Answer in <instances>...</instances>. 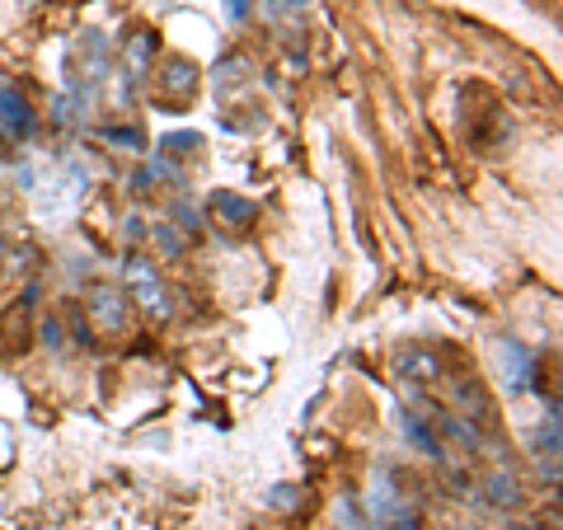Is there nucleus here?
<instances>
[{"mask_svg": "<svg viewBox=\"0 0 563 530\" xmlns=\"http://www.w3.org/2000/svg\"><path fill=\"white\" fill-rule=\"evenodd\" d=\"M122 277H128L132 300L151 314V320H169V310H174V306H169V291H165L161 273H155L146 258H128V263H122Z\"/></svg>", "mask_w": 563, "mask_h": 530, "instance_id": "f257e3e1", "label": "nucleus"}, {"mask_svg": "<svg viewBox=\"0 0 563 530\" xmlns=\"http://www.w3.org/2000/svg\"><path fill=\"white\" fill-rule=\"evenodd\" d=\"M85 314L95 320V329L122 333V329H128V314H132V300L122 296L118 287H109V281H103V287H95L90 300H85Z\"/></svg>", "mask_w": 563, "mask_h": 530, "instance_id": "f03ea898", "label": "nucleus"}, {"mask_svg": "<svg viewBox=\"0 0 563 530\" xmlns=\"http://www.w3.org/2000/svg\"><path fill=\"white\" fill-rule=\"evenodd\" d=\"M395 376L409 380V385H428L442 376V357L432 347H399L395 352Z\"/></svg>", "mask_w": 563, "mask_h": 530, "instance_id": "7ed1b4c3", "label": "nucleus"}, {"mask_svg": "<svg viewBox=\"0 0 563 530\" xmlns=\"http://www.w3.org/2000/svg\"><path fill=\"white\" fill-rule=\"evenodd\" d=\"M0 128H5L10 136H29V132H33V109H29V99L14 90L5 76H0Z\"/></svg>", "mask_w": 563, "mask_h": 530, "instance_id": "20e7f679", "label": "nucleus"}, {"mask_svg": "<svg viewBox=\"0 0 563 530\" xmlns=\"http://www.w3.org/2000/svg\"><path fill=\"white\" fill-rule=\"evenodd\" d=\"M484 498H488V507H498V511H517L526 503V493H521V479L512 470H493L484 479Z\"/></svg>", "mask_w": 563, "mask_h": 530, "instance_id": "39448f33", "label": "nucleus"}, {"mask_svg": "<svg viewBox=\"0 0 563 530\" xmlns=\"http://www.w3.org/2000/svg\"><path fill=\"white\" fill-rule=\"evenodd\" d=\"M211 207H217L221 217H225V225H244V221L254 217V207L244 202V198H235V192H217V198H211Z\"/></svg>", "mask_w": 563, "mask_h": 530, "instance_id": "423d86ee", "label": "nucleus"}, {"mask_svg": "<svg viewBox=\"0 0 563 530\" xmlns=\"http://www.w3.org/2000/svg\"><path fill=\"white\" fill-rule=\"evenodd\" d=\"M404 432H409V441H413L418 451H428V455H437V451H442V441H437V432H428V428H422V422H418L413 413L404 418Z\"/></svg>", "mask_w": 563, "mask_h": 530, "instance_id": "0eeeda50", "label": "nucleus"}, {"mask_svg": "<svg viewBox=\"0 0 563 530\" xmlns=\"http://www.w3.org/2000/svg\"><path fill=\"white\" fill-rule=\"evenodd\" d=\"M155 250L169 254V258H179V254L188 250V244H184V235L174 231V225H155Z\"/></svg>", "mask_w": 563, "mask_h": 530, "instance_id": "6e6552de", "label": "nucleus"}, {"mask_svg": "<svg viewBox=\"0 0 563 530\" xmlns=\"http://www.w3.org/2000/svg\"><path fill=\"white\" fill-rule=\"evenodd\" d=\"M43 343L52 352H66V324L57 320V314H47V320H43Z\"/></svg>", "mask_w": 563, "mask_h": 530, "instance_id": "1a4fd4ad", "label": "nucleus"}, {"mask_svg": "<svg viewBox=\"0 0 563 530\" xmlns=\"http://www.w3.org/2000/svg\"><path fill=\"white\" fill-rule=\"evenodd\" d=\"M446 432L455 437V441H465V446H479V428H474V422H465V418H446Z\"/></svg>", "mask_w": 563, "mask_h": 530, "instance_id": "9d476101", "label": "nucleus"}, {"mask_svg": "<svg viewBox=\"0 0 563 530\" xmlns=\"http://www.w3.org/2000/svg\"><path fill=\"white\" fill-rule=\"evenodd\" d=\"M70 329H76V343H80V347H90V343H95V339H90V324H85V314H80V310H70Z\"/></svg>", "mask_w": 563, "mask_h": 530, "instance_id": "9b49d317", "label": "nucleus"}, {"mask_svg": "<svg viewBox=\"0 0 563 530\" xmlns=\"http://www.w3.org/2000/svg\"><path fill=\"white\" fill-rule=\"evenodd\" d=\"M395 530H422V517L418 511H404V517L395 521Z\"/></svg>", "mask_w": 563, "mask_h": 530, "instance_id": "f8f14e48", "label": "nucleus"}, {"mask_svg": "<svg viewBox=\"0 0 563 530\" xmlns=\"http://www.w3.org/2000/svg\"><path fill=\"white\" fill-rule=\"evenodd\" d=\"M455 530H479V526H455Z\"/></svg>", "mask_w": 563, "mask_h": 530, "instance_id": "ddd939ff", "label": "nucleus"}, {"mask_svg": "<svg viewBox=\"0 0 563 530\" xmlns=\"http://www.w3.org/2000/svg\"><path fill=\"white\" fill-rule=\"evenodd\" d=\"M0 254H5V235H0Z\"/></svg>", "mask_w": 563, "mask_h": 530, "instance_id": "4468645a", "label": "nucleus"}]
</instances>
